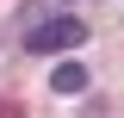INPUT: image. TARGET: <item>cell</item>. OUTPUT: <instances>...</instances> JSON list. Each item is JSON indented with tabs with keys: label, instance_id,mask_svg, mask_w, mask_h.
I'll return each instance as SVG.
<instances>
[{
	"label": "cell",
	"instance_id": "7a4b0ae2",
	"mask_svg": "<svg viewBox=\"0 0 124 118\" xmlns=\"http://www.w3.org/2000/svg\"><path fill=\"white\" fill-rule=\"evenodd\" d=\"M87 87V68H81V62H56V68H50V93H81Z\"/></svg>",
	"mask_w": 124,
	"mask_h": 118
},
{
	"label": "cell",
	"instance_id": "6da1fadb",
	"mask_svg": "<svg viewBox=\"0 0 124 118\" xmlns=\"http://www.w3.org/2000/svg\"><path fill=\"white\" fill-rule=\"evenodd\" d=\"M81 37H87V25H81L75 13H50L44 25L25 31V50H31V56H56V50H75Z\"/></svg>",
	"mask_w": 124,
	"mask_h": 118
}]
</instances>
